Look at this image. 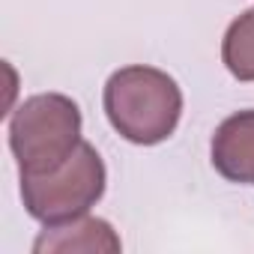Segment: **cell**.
I'll return each mask as SVG.
<instances>
[{"instance_id":"cell-4","label":"cell","mask_w":254,"mask_h":254,"mask_svg":"<svg viewBox=\"0 0 254 254\" xmlns=\"http://www.w3.org/2000/svg\"><path fill=\"white\" fill-rule=\"evenodd\" d=\"M212 168L242 186H254V108L236 111L218 123L212 135Z\"/></svg>"},{"instance_id":"cell-1","label":"cell","mask_w":254,"mask_h":254,"mask_svg":"<svg viewBox=\"0 0 254 254\" xmlns=\"http://www.w3.org/2000/svg\"><path fill=\"white\" fill-rule=\"evenodd\" d=\"M102 105L120 138L138 147H156L177 132L183 90L156 66H123L108 78Z\"/></svg>"},{"instance_id":"cell-5","label":"cell","mask_w":254,"mask_h":254,"mask_svg":"<svg viewBox=\"0 0 254 254\" xmlns=\"http://www.w3.org/2000/svg\"><path fill=\"white\" fill-rule=\"evenodd\" d=\"M123 248L117 230L96 215H78L60 224H45V230L33 239V254H117Z\"/></svg>"},{"instance_id":"cell-3","label":"cell","mask_w":254,"mask_h":254,"mask_svg":"<svg viewBox=\"0 0 254 254\" xmlns=\"http://www.w3.org/2000/svg\"><path fill=\"white\" fill-rule=\"evenodd\" d=\"M105 162L87 141L54 171L21 177V200L30 218L42 224H60L90 212L105 194Z\"/></svg>"},{"instance_id":"cell-6","label":"cell","mask_w":254,"mask_h":254,"mask_svg":"<svg viewBox=\"0 0 254 254\" xmlns=\"http://www.w3.org/2000/svg\"><path fill=\"white\" fill-rule=\"evenodd\" d=\"M221 60L236 81H254V9H245L239 18L230 21L221 39Z\"/></svg>"},{"instance_id":"cell-2","label":"cell","mask_w":254,"mask_h":254,"mask_svg":"<svg viewBox=\"0 0 254 254\" xmlns=\"http://www.w3.org/2000/svg\"><path fill=\"white\" fill-rule=\"evenodd\" d=\"M81 108L63 93H36L9 117V150L18 174H48L60 168L84 141Z\"/></svg>"}]
</instances>
